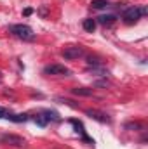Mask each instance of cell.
<instances>
[{
  "instance_id": "6da1fadb",
  "label": "cell",
  "mask_w": 148,
  "mask_h": 149,
  "mask_svg": "<svg viewBox=\"0 0 148 149\" xmlns=\"http://www.w3.org/2000/svg\"><path fill=\"white\" fill-rule=\"evenodd\" d=\"M9 31H11L14 37L21 38V40H33V38H35L33 30H32L28 24H12V26L9 28Z\"/></svg>"
},
{
  "instance_id": "7a4b0ae2",
  "label": "cell",
  "mask_w": 148,
  "mask_h": 149,
  "mask_svg": "<svg viewBox=\"0 0 148 149\" xmlns=\"http://www.w3.org/2000/svg\"><path fill=\"white\" fill-rule=\"evenodd\" d=\"M147 14V9L145 7H138V5H134V7H129V9H125L124 12H122V17H124V21L125 23H136L141 16H145Z\"/></svg>"
},
{
  "instance_id": "3957f363",
  "label": "cell",
  "mask_w": 148,
  "mask_h": 149,
  "mask_svg": "<svg viewBox=\"0 0 148 149\" xmlns=\"http://www.w3.org/2000/svg\"><path fill=\"white\" fill-rule=\"evenodd\" d=\"M0 142L2 144H9V146H14V148H23L26 144V141L19 135H14V134H5L0 137Z\"/></svg>"
},
{
  "instance_id": "277c9868",
  "label": "cell",
  "mask_w": 148,
  "mask_h": 149,
  "mask_svg": "<svg viewBox=\"0 0 148 149\" xmlns=\"http://www.w3.org/2000/svg\"><path fill=\"white\" fill-rule=\"evenodd\" d=\"M61 54H63L65 59H78V57L84 56V49L82 47H77V45H72V47H66Z\"/></svg>"
},
{
  "instance_id": "5b68a950",
  "label": "cell",
  "mask_w": 148,
  "mask_h": 149,
  "mask_svg": "<svg viewBox=\"0 0 148 149\" xmlns=\"http://www.w3.org/2000/svg\"><path fill=\"white\" fill-rule=\"evenodd\" d=\"M44 73L45 74H68L70 70L65 68L63 64H49V66L44 68Z\"/></svg>"
},
{
  "instance_id": "8992f818",
  "label": "cell",
  "mask_w": 148,
  "mask_h": 149,
  "mask_svg": "<svg viewBox=\"0 0 148 149\" xmlns=\"http://www.w3.org/2000/svg\"><path fill=\"white\" fill-rule=\"evenodd\" d=\"M85 114H87L89 118L96 120V121H101V123H110V121H111L108 114H105V113L98 111V109H85Z\"/></svg>"
},
{
  "instance_id": "52a82bcc",
  "label": "cell",
  "mask_w": 148,
  "mask_h": 149,
  "mask_svg": "<svg viewBox=\"0 0 148 149\" xmlns=\"http://www.w3.org/2000/svg\"><path fill=\"white\" fill-rule=\"evenodd\" d=\"M115 21H117V16H113V14H106V16H99L96 23H99V24H103V26H110V24H113Z\"/></svg>"
},
{
  "instance_id": "ba28073f",
  "label": "cell",
  "mask_w": 148,
  "mask_h": 149,
  "mask_svg": "<svg viewBox=\"0 0 148 149\" xmlns=\"http://www.w3.org/2000/svg\"><path fill=\"white\" fill-rule=\"evenodd\" d=\"M72 94H75V95H80V97H91V95H92V88L75 87V88H72Z\"/></svg>"
},
{
  "instance_id": "9c48e42d",
  "label": "cell",
  "mask_w": 148,
  "mask_h": 149,
  "mask_svg": "<svg viewBox=\"0 0 148 149\" xmlns=\"http://www.w3.org/2000/svg\"><path fill=\"white\" fill-rule=\"evenodd\" d=\"M5 118L11 120V121H14V123H21V121H26L28 120V114H14V113L7 111V116Z\"/></svg>"
},
{
  "instance_id": "30bf717a",
  "label": "cell",
  "mask_w": 148,
  "mask_h": 149,
  "mask_svg": "<svg viewBox=\"0 0 148 149\" xmlns=\"http://www.w3.org/2000/svg\"><path fill=\"white\" fill-rule=\"evenodd\" d=\"M84 30L85 31H89V33H92L94 30H96V19H84Z\"/></svg>"
},
{
  "instance_id": "8fae6325",
  "label": "cell",
  "mask_w": 148,
  "mask_h": 149,
  "mask_svg": "<svg viewBox=\"0 0 148 149\" xmlns=\"http://www.w3.org/2000/svg\"><path fill=\"white\" fill-rule=\"evenodd\" d=\"M33 120H35V123H37L38 127H42V128H44V127H47V121H49V120H47L44 114H37Z\"/></svg>"
},
{
  "instance_id": "7c38bea8",
  "label": "cell",
  "mask_w": 148,
  "mask_h": 149,
  "mask_svg": "<svg viewBox=\"0 0 148 149\" xmlns=\"http://www.w3.org/2000/svg\"><path fill=\"white\" fill-rule=\"evenodd\" d=\"M125 128H127V130H141V128H143V123H140V121L127 123V125H125Z\"/></svg>"
},
{
  "instance_id": "4fadbf2b",
  "label": "cell",
  "mask_w": 148,
  "mask_h": 149,
  "mask_svg": "<svg viewBox=\"0 0 148 149\" xmlns=\"http://www.w3.org/2000/svg\"><path fill=\"white\" fill-rule=\"evenodd\" d=\"M94 9H103V7H106L108 5V2L106 0H92V3H91Z\"/></svg>"
},
{
  "instance_id": "5bb4252c",
  "label": "cell",
  "mask_w": 148,
  "mask_h": 149,
  "mask_svg": "<svg viewBox=\"0 0 148 149\" xmlns=\"http://www.w3.org/2000/svg\"><path fill=\"white\" fill-rule=\"evenodd\" d=\"M42 114H45V118H47V120H54V121H56V120H59V116H58V113H56V111H42Z\"/></svg>"
},
{
  "instance_id": "9a60e30c",
  "label": "cell",
  "mask_w": 148,
  "mask_h": 149,
  "mask_svg": "<svg viewBox=\"0 0 148 149\" xmlns=\"http://www.w3.org/2000/svg\"><path fill=\"white\" fill-rule=\"evenodd\" d=\"M87 63H89V64H94V66L101 64V61H99L98 57H92V56H89V57H87Z\"/></svg>"
},
{
  "instance_id": "2e32d148",
  "label": "cell",
  "mask_w": 148,
  "mask_h": 149,
  "mask_svg": "<svg viewBox=\"0 0 148 149\" xmlns=\"http://www.w3.org/2000/svg\"><path fill=\"white\" fill-rule=\"evenodd\" d=\"M38 14H40L42 17H45V16H47V7H40V9H38Z\"/></svg>"
},
{
  "instance_id": "e0dca14e",
  "label": "cell",
  "mask_w": 148,
  "mask_h": 149,
  "mask_svg": "<svg viewBox=\"0 0 148 149\" xmlns=\"http://www.w3.org/2000/svg\"><path fill=\"white\" fill-rule=\"evenodd\" d=\"M7 116V109H4L2 106H0V118H5Z\"/></svg>"
},
{
  "instance_id": "ac0fdd59",
  "label": "cell",
  "mask_w": 148,
  "mask_h": 149,
  "mask_svg": "<svg viewBox=\"0 0 148 149\" xmlns=\"http://www.w3.org/2000/svg\"><path fill=\"white\" fill-rule=\"evenodd\" d=\"M32 12H33V10H32V9H25V16H30V14H32Z\"/></svg>"
},
{
  "instance_id": "d6986e66",
  "label": "cell",
  "mask_w": 148,
  "mask_h": 149,
  "mask_svg": "<svg viewBox=\"0 0 148 149\" xmlns=\"http://www.w3.org/2000/svg\"><path fill=\"white\" fill-rule=\"evenodd\" d=\"M0 78H2V74H0Z\"/></svg>"
}]
</instances>
